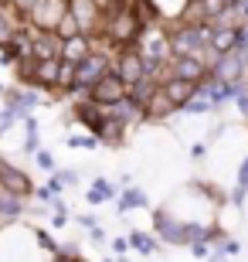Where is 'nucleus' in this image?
Here are the masks:
<instances>
[{
	"mask_svg": "<svg viewBox=\"0 0 248 262\" xmlns=\"http://www.w3.org/2000/svg\"><path fill=\"white\" fill-rule=\"evenodd\" d=\"M140 34H143V24L136 17L133 4L129 0H116L102 17V38H109L116 48L123 51V48H133L140 41Z\"/></svg>",
	"mask_w": 248,
	"mask_h": 262,
	"instance_id": "obj_1",
	"label": "nucleus"
},
{
	"mask_svg": "<svg viewBox=\"0 0 248 262\" xmlns=\"http://www.w3.org/2000/svg\"><path fill=\"white\" fill-rule=\"evenodd\" d=\"M153 225H156V235H160L163 242L170 245H191V242H200V238H214L218 232H211V228H200V225H187V222H177L170 211H156L153 214Z\"/></svg>",
	"mask_w": 248,
	"mask_h": 262,
	"instance_id": "obj_2",
	"label": "nucleus"
},
{
	"mask_svg": "<svg viewBox=\"0 0 248 262\" xmlns=\"http://www.w3.org/2000/svg\"><path fill=\"white\" fill-rule=\"evenodd\" d=\"M65 17H68V0H38L24 14V24L31 31H38V34H58Z\"/></svg>",
	"mask_w": 248,
	"mask_h": 262,
	"instance_id": "obj_3",
	"label": "nucleus"
},
{
	"mask_svg": "<svg viewBox=\"0 0 248 262\" xmlns=\"http://www.w3.org/2000/svg\"><path fill=\"white\" fill-rule=\"evenodd\" d=\"M129 96V85H126L123 78L116 75L112 68L105 72L102 78H96L92 85L85 89V99L88 102H96L99 109H109V106H116V102H123V99Z\"/></svg>",
	"mask_w": 248,
	"mask_h": 262,
	"instance_id": "obj_4",
	"label": "nucleus"
},
{
	"mask_svg": "<svg viewBox=\"0 0 248 262\" xmlns=\"http://www.w3.org/2000/svg\"><path fill=\"white\" fill-rule=\"evenodd\" d=\"M105 72H109V55H105V51H96V48H92L85 58L75 65V92H85V89L92 85L96 78H102Z\"/></svg>",
	"mask_w": 248,
	"mask_h": 262,
	"instance_id": "obj_5",
	"label": "nucleus"
},
{
	"mask_svg": "<svg viewBox=\"0 0 248 262\" xmlns=\"http://www.w3.org/2000/svg\"><path fill=\"white\" fill-rule=\"evenodd\" d=\"M68 14L75 17L78 31L82 34H96V31H102V10L96 7V0H68Z\"/></svg>",
	"mask_w": 248,
	"mask_h": 262,
	"instance_id": "obj_6",
	"label": "nucleus"
},
{
	"mask_svg": "<svg viewBox=\"0 0 248 262\" xmlns=\"http://www.w3.org/2000/svg\"><path fill=\"white\" fill-rule=\"evenodd\" d=\"M112 72L123 78L126 85H136V82L146 75V61H143V55H140V48L133 45V48H123V51H119V58H116Z\"/></svg>",
	"mask_w": 248,
	"mask_h": 262,
	"instance_id": "obj_7",
	"label": "nucleus"
},
{
	"mask_svg": "<svg viewBox=\"0 0 248 262\" xmlns=\"http://www.w3.org/2000/svg\"><path fill=\"white\" fill-rule=\"evenodd\" d=\"M0 191H7V194H14V198H31L34 194V184H31V177L20 170V167H14V164H7V160H0Z\"/></svg>",
	"mask_w": 248,
	"mask_h": 262,
	"instance_id": "obj_8",
	"label": "nucleus"
},
{
	"mask_svg": "<svg viewBox=\"0 0 248 262\" xmlns=\"http://www.w3.org/2000/svg\"><path fill=\"white\" fill-rule=\"evenodd\" d=\"M160 89H163V96H167V102H170L173 109H184L194 96H197V85L187 82V78H177V75L160 78Z\"/></svg>",
	"mask_w": 248,
	"mask_h": 262,
	"instance_id": "obj_9",
	"label": "nucleus"
},
{
	"mask_svg": "<svg viewBox=\"0 0 248 262\" xmlns=\"http://www.w3.org/2000/svg\"><path fill=\"white\" fill-rule=\"evenodd\" d=\"M170 75L187 78V82L200 85L204 78H211V68L204 65V61H200L197 55H187V58H173V61H170Z\"/></svg>",
	"mask_w": 248,
	"mask_h": 262,
	"instance_id": "obj_10",
	"label": "nucleus"
},
{
	"mask_svg": "<svg viewBox=\"0 0 248 262\" xmlns=\"http://www.w3.org/2000/svg\"><path fill=\"white\" fill-rule=\"evenodd\" d=\"M92 136H96V140H102V143H109V146H123L126 123H119L116 116H109V113L102 109V119H99V126L92 129Z\"/></svg>",
	"mask_w": 248,
	"mask_h": 262,
	"instance_id": "obj_11",
	"label": "nucleus"
},
{
	"mask_svg": "<svg viewBox=\"0 0 248 262\" xmlns=\"http://www.w3.org/2000/svg\"><path fill=\"white\" fill-rule=\"evenodd\" d=\"M88 51H92V34H82V31H78V34H72V38H61V61L78 65Z\"/></svg>",
	"mask_w": 248,
	"mask_h": 262,
	"instance_id": "obj_12",
	"label": "nucleus"
},
{
	"mask_svg": "<svg viewBox=\"0 0 248 262\" xmlns=\"http://www.w3.org/2000/svg\"><path fill=\"white\" fill-rule=\"evenodd\" d=\"M58 75H61V58H38L34 68V85L38 89H58Z\"/></svg>",
	"mask_w": 248,
	"mask_h": 262,
	"instance_id": "obj_13",
	"label": "nucleus"
},
{
	"mask_svg": "<svg viewBox=\"0 0 248 262\" xmlns=\"http://www.w3.org/2000/svg\"><path fill=\"white\" fill-rule=\"evenodd\" d=\"M41 99H38V92H31V89H14V92H7V96H4V106L7 109H14V113H17L20 119H28L31 116V109L38 106Z\"/></svg>",
	"mask_w": 248,
	"mask_h": 262,
	"instance_id": "obj_14",
	"label": "nucleus"
},
{
	"mask_svg": "<svg viewBox=\"0 0 248 262\" xmlns=\"http://www.w3.org/2000/svg\"><path fill=\"white\" fill-rule=\"evenodd\" d=\"M31 58H61V38L34 31V38H31Z\"/></svg>",
	"mask_w": 248,
	"mask_h": 262,
	"instance_id": "obj_15",
	"label": "nucleus"
},
{
	"mask_svg": "<svg viewBox=\"0 0 248 262\" xmlns=\"http://www.w3.org/2000/svg\"><path fill=\"white\" fill-rule=\"evenodd\" d=\"M105 113H109V116H116L119 123H126V126H129V123H140V119H143V106H140L136 99H129V96H126L123 102H116V106H109Z\"/></svg>",
	"mask_w": 248,
	"mask_h": 262,
	"instance_id": "obj_16",
	"label": "nucleus"
},
{
	"mask_svg": "<svg viewBox=\"0 0 248 262\" xmlns=\"http://www.w3.org/2000/svg\"><path fill=\"white\" fill-rule=\"evenodd\" d=\"M173 113V106L167 102V96H163V89H156L150 99L143 102V119H167Z\"/></svg>",
	"mask_w": 248,
	"mask_h": 262,
	"instance_id": "obj_17",
	"label": "nucleus"
},
{
	"mask_svg": "<svg viewBox=\"0 0 248 262\" xmlns=\"http://www.w3.org/2000/svg\"><path fill=\"white\" fill-rule=\"evenodd\" d=\"M20 24H24V20H20V14L14 7H0V45H7Z\"/></svg>",
	"mask_w": 248,
	"mask_h": 262,
	"instance_id": "obj_18",
	"label": "nucleus"
},
{
	"mask_svg": "<svg viewBox=\"0 0 248 262\" xmlns=\"http://www.w3.org/2000/svg\"><path fill=\"white\" fill-rule=\"evenodd\" d=\"M156 89H160V78H156V75H143L136 85H129V99H136V102L143 106V102L153 96V92H156Z\"/></svg>",
	"mask_w": 248,
	"mask_h": 262,
	"instance_id": "obj_19",
	"label": "nucleus"
},
{
	"mask_svg": "<svg viewBox=\"0 0 248 262\" xmlns=\"http://www.w3.org/2000/svg\"><path fill=\"white\" fill-rule=\"evenodd\" d=\"M75 119H78V123H85L88 129H96L99 119H102V109H99L96 102H88V99H85V102H78V106H75Z\"/></svg>",
	"mask_w": 248,
	"mask_h": 262,
	"instance_id": "obj_20",
	"label": "nucleus"
},
{
	"mask_svg": "<svg viewBox=\"0 0 248 262\" xmlns=\"http://www.w3.org/2000/svg\"><path fill=\"white\" fill-rule=\"evenodd\" d=\"M116 198V184H109L105 177H96V184L88 191V204H102V201H112Z\"/></svg>",
	"mask_w": 248,
	"mask_h": 262,
	"instance_id": "obj_21",
	"label": "nucleus"
},
{
	"mask_svg": "<svg viewBox=\"0 0 248 262\" xmlns=\"http://www.w3.org/2000/svg\"><path fill=\"white\" fill-rule=\"evenodd\" d=\"M146 194L140 191V187H126L123 198H119V211H133V208H146Z\"/></svg>",
	"mask_w": 248,
	"mask_h": 262,
	"instance_id": "obj_22",
	"label": "nucleus"
},
{
	"mask_svg": "<svg viewBox=\"0 0 248 262\" xmlns=\"http://www.w3.org/2000/svg\"><path fill=\"white\" fill-rule=\"evenodd\" d=\"M20 198H14V194H7V191H0V218L4 222H10V218H17L20 214Z\"/></svg>",
	"mask_w": 248,
	"mask_h": 262,
	"instance_id": "obj_23",
	"label": "nucleus"
},
{
	"mask_svg": "<svg viewBox=\"0 0 248 262\" xmlns=\"http://www.w3.org/2000/svg\"><path fill=\"white\" fill-rule=\"evenodd\" d=\"M129 249H136V252H143V255H153L156 252V238L146 232H133L129 235Z\"/></svg>",
	"mask_w": 248,
	"mask_h": 262,
	"instance_id": "obj_24",
	"label": "nucleus"
},
{
	"mask_svg": "<svg viewBox=\"0 0 248 262\" xmlns=\"http://www.w3.org/2000/svg\"><path fill=\"white\" fill-rule=\"evenodd\" d=\"M184 109H187V113H208V109H214V106L208 102V96H200V92H197V96H194Z\"/></svg>",
	"mask_w": 248,
	"mask_h": 262,
	"instance_id": "obj_25",
	"label": "nucleus"
},
{
	"mask_svg": "<svg viewBox=\"0 0 248 262\" xmlns=\"http://www.w3.org/2000/svg\"><path fill=\"white\" fill-rule=\"evenodd\" d=\"M68 146H82V150H92V146H99L96 143V136H82V133H75V136H68Z\"/></svg>",
	"mask_w": 248,
	"mask_h": 262,
	"instance_id": "obj_26",
	"label": "nucleus"
},
{
	"mask_svg": "<svg viewBox=\"0 0 248 262\" xmlns=\"http://www.w3.org/2000/svg\"><path fill=\"white\" fill-rule=\"evenodd\" d=\"M14 119H17V113H14V109H0V133H7L10 126H14Z\"/></svg>",
	"mask_w": 248,
	"mask_h": 262,
	"instance_id": "obj_27",
	"label": "nucleus"
},
{
	"mask_svg": "<svg viewBox=\"0 0 248 262\" xmlns=\"http://www.w3.org/2000/svg\"><path fill=\"white\" fill-rule=\"evenodd\" d=\"M34 4H38V0H10V7H14V10L20 14V20H24V14H28V10L34 7Z\"/></svg>",
	"mask_w": 248,
	"mask_h": 262,
	"instance_id": "obj_28",
	"label": "nucleus"
},
{
	"mask_svg": "<svg viewBox=\"0 0 248 262\" xmlns=\"http://www.w3.org/2000/svg\"><path fill=\"white\" fill-rule=\"evenodd\" d=\"M191 252L197 255V259H208V245H204V238H200V242H191Z\"/></svg>",
	"mask_w": 248,
	"mask_h": 262,
	"instance_id": "obj_29",
	"label": "nucleus"
},
{
	"mask_svg": "<svg viewBox=\"0 0 248 262\" xmlns=\"http://www.w3.org/2000/svg\"><path fill=\"white\" fill-rule=\"evenodd\" d=\"M238 184H241V187H248V157L241 160V170H238Z\"/></svg>",
	"mask_w": 248,
	"mask_h": 262,
	"instance_id": "obj_30",
	"label": "nucleus"
},
{
	"mask_svg": "<svg viewBox=\"0 0 248 262\" xmlns=\"http://www.w3.org/2000/svg\"><path fill=\"white\" fill-rule=\"evenodd\" d=\"M38 164L44 167V170H51V154H44V150H38Z\"/></svg>",
	"mask_w": 248,
	"mask_h": 262,
	"instance_id": "obj_31",
	"label": "nucleus"
},
{
	"mask_svg": "<svg viewBox=\"0 0 248 262\" xmlns=\"http://www.w3.org/2000/svg\"><path fill=\"white\" fill-rule=\"evenodd\" d=\"M235 102H238V109H241V116H248V92H241V96L235 99Z\"/></svg>",
	"mask_w": 248,
	"mask_h": 262,
	"instance_id": "obj_32",
	"label": "nucleus"
},
{
	"mask_svg": "<svg viewBox=\"0 0 248 262\" xmlns=\"http://www.w3.org/2000/svg\"><path fill=\"white\" fill-rule=\"evenodd\" d=\"M245 191H248V187H235V194H231V201H235V204H241V201H245Z\"/></svg>",
	"mask_w": 248,
	"mask_h": 262,
	"instance_id": "obj_33",
	"label": "nucleus"
},
{
	"mask_svg": "<svg viewBox=\"0 0 248 262\" xmlns=\"http://www.w3.org/2000/svg\"><path fill=\"white\" fill-rule=\"evenodd\" d=\"M58 181H61V184H75V174H72V170H61Z\"/></svg>",
	"mask_w": 248,
	"mask_h": 262,
	"instance_id": "obj_34",
	"label": "nucleus"
},
{
	"mask_svg": "<svg viewBox=\"0 0 248 262\" xmlns=\"http://www.w3.org/2000/svg\"><path fill=\"white\" fill-rule=\"evenodd\" d=\"M82 225H85L88 232H92V228H99V222H96V218H92V214H82Z\"/></svg>",
	"mask_w": 248,
	"mask_h": 262,
	"instance_id": "obj_35",
	"label": "nucleus"
},
{
	"mask_svg": "<svg viewBox=\"0 0 248 262\" xmlns=\"http://www.w3.org/2000/svg\"><path fill=\"white\" fill-rule=\"evenodd\" d=\"M112 249H116V252H126V249H129V238H116Z\"/></svg>",
	"mask_w": 248,
	"mask_h": 262,
	"instance_id": "obj_36",
	"label": "nucleus"
},
{
	"mask_svg": "<svg viewBox=\"0 0 248 262\" xmlns=\"http://www.w3.org/2000/svg\"><path fill=\"white\" fill-rule=\"evenodd\" d=\"M55 262H78V259H75V255H65V252H61V255H58Z\"/></svg>",
	"mask_w": 248,
	"mask_h": 262,
	"instance_id": "obj_37",
	"label": "nucleus"
},
{
	"mask_svg": "<svg viewBox=\"0 0 248 262\" xmlns=\"http://www.w3.org/2000/svg\"><path fill=\"white\" fill-rule=\"evenodd\" d=\"M224 4H228V7H235V4H238V0H224Z\"/></svg>",
	"mask_w": 248,
	"mask_h": 262,
	"instance_id": "obj_38",
	"label": "nucleus"
},
{
	"mask_svg": "<svg viewBox=\"0 0 248 262\" xmlns=\"http://www.w3.org/2000/svg\"><path fill=\"white\" fill-rule=\"evenodd\" d=\"M187 4H200V0H187Z\"/></svg>",
	"mask_w": 248,
	"mask_h": 262,
	"instance_id": "obj_39",
	"label": "nucleus"
}]
</instances>
